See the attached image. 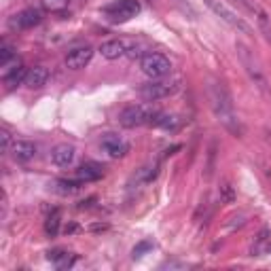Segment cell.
Segmentation results:
<instances>
[{"label": "cell", "instance_id": "cell-1", "mask_svg": "<svg viewBox=\"0 0 271 271\" xmlns=\"http://www.w3.org/2000/svg\"><path fill=\"white\" fill-rule=\"evenodd\" d=\"M208 97H210V106H212L216 119L225 125V129H229V132L235 134V136H242L244 127H242V121L235 115L233 97H231L229 89L225 87V83L212 79L208 83Z\"/></svg>", "mask_w": 271, "mask_h": 271}, {"label": "cell", "instance_id": "cell-2", "mask_svg": "<svg viewBox=\"0 0 271 271\" xmlns=\"http://www.w3.org/2000/svg\"><path fill=\"white\" fill-rule=\"evenodd\" d=\"M235 49H237V56H240V62L246 70V74L250 77V81L254 83V87L261 91L265 97H271V87H269V81L265 77V70L261 66V62L254 56V51L244 45V42H235Z\"/></svg>", "mask_w": 271, "mask_h": 271}, {"label": "cell", "instance_id": "cell-3", "mask_svg": "<svg viewBox=\"0 0 271 271\" xmlns=\"http://www.w3.org/2000/svg\"><path fill=\"white\" fill-rule=\"evenodd\" d=\"M203 3L208 5V9L212 11L216 17H221L227 26H231L233 30L242 32V34H246V36H252V34H254V32H252V26L248 24V21H246L240 13H237L233 7L227 5V0H203Z\"/></svg>", "mask_w": 271, "mask_h": 271}, {"label": "cell", "instance_id": "cell-4", "mask_svg": "<svg viewBox=\"0 0 271 271\" xmlns=\"http://www.w3.org/2000/svg\"><path fill=\"white\" fill-rule=\"evenodd\" d=\"M157 115H159V111L153 108L150 104H132V106H125L121 111V115H119V123L127 129L153 125Z\"/></svg>", "mask_w": 271, "mask_h": 271}, {"label": "cell", "instance_id": "cell-5", "mask_svg": "<svg viewBox=\"0 0 271 271\" xmlns=\"http://www.w3.org/2000/svg\"><path fill=\"white\" fill-rule=\"evenodd\" d=\"M180 89V81L178 79H172L168 81L166 77L164 79H150V83L142 85L138 89V93L144 97L146 102H157V100H164V97L176 93Z\"/></svg>", "mask_w": 271, "mask_h": 271}, {"label": "cell", "instance_id": "cell-6", "mask_svg": "<svg viewBox=\"0 0 271 271\" xmlns=\"http://www.w3.org/2000/svg\"><path fill=\"white\" fill-rule=\"evenodd\" d=\"M140 70H142V74H146L148 79H164L172 72V62L166 56H161V53L148 51L142 56V60H140Z\"/></svg>", "mask_w": 271, "mask_h": 271}, {"label": "cell", "instance_id": "cell-7", "mask_svg": "<svg viewBox=\"0 0 271 271\" xmlns=\"http://www.w3.org/2000/svg\"><path fill=\"white\" fill-rule=\"evenodd\" d=\"M140 13L138 0H115L113 5L104 7V15L111 24H125V21L134 19Z\"/></svg>", "mask_w": 271, "mask_h": 271}, {"label": "cell", "instance_id": "cell-8", "mask_svg": "<svg viewBox=\"0 0 271 271\" xmlns=\"http://www.w3.org/2000/svg\"><path fill=\"white\" fill-rule=\"evenodd\" d=\"M233 5H240V7H244L250 15H254L258 28H261V32L265 34V38L271 42V17H269V13H267L265 9L258 5L256 0H233Z\"/></svg>", "mask_w": 271, "mask_h": 271}, {"label": "cell", "instance_id": "cell-9", "mask_svg": "<svg viewBox=\"0 0 271 271\" xmlns=\"http://www.w3.org/2000/svg\"><path fill=\"white\" fill-rule=\"evenodd\" d=\"M40 19H42V15H40L38 9H24L21 13H17V15L11 17L9 26L13 28V30H30V28L38 26Z\"/></svg>", "mask_w": 271, "mask_h": 271}, {"label": "cell", "instance_id": "cell-10", "mask_svg": "<svg viewBox=\"0 0 271 271\" xmlns=\"http://www.w3.org/2000/svg\"><path fill=\"white\" fill-rule=\"evenodd\" d=\"M129 47H132V42L125 40V38H111L100 45V53L102 58L106 60H119V58H125Z\"/></svg>", "mask_w": 271, "mask_h": 271}, {"label": "cell", "instance_id": "cell-11", "mask_svg": "<svg viewBox=\"0 0 271 271\" xmlns=\"http://www.w3.org/2000/svg\"><path fill=\"white\" fill-rule=\"evenodd\" d=\"M102 148H104L113 159L125 157V155L129 153V144H127L119 134H104V136H102Z\"/></svg>", "mask_w": 271, "mask_h": 271}, {"label": "cell", "instance_id": "cell-12", "mask_svg": "<svg viewBox=\"0 0 271 271\" xmlns=\"http://www.w3.org/2000/svg\"><path fill=\"white\" fill-rule=\"evenodd\" d=\"M91 58H93V49L91 47H77L66 56V68L81 70L91 62Z\"/></svg>", "mask_w": 271, "mask_h": 271}, {"label": "cell", "instance_id": "cell-13", "mask_svg": "<svg viewBox=\"0 0 271 271\" xmlns=\"http://www.w3.org/2000/svg\"><path fill=\"white\" fill-rule=\"evenodd\" d=\"M74 155H77V150H74L72 144H58L51 150V161L58 168H68V166H72Z\"/></svg>", "mask_w": 271, "mask_h": 271}, {"label": "cell", "instance_id": "cell-14", "mask_svg": "<svg viewBox=\"0 0 271 271\" xmlns=\"http://www.w3.org/2000/svg\"><path fill=\"white\" fill-rule=\"evenodd\" d=\"M11 155H13L15 161H30L36 155V144L30 142V140H17L11 146Z\"/></svg>", "mask_w": 271, "mask_h": 271}, {"label": "cell", "instance_id": "cell-15", "mask_svg": "<svg viewBox=\"0 0 271 271\" xmlns=\"http://www.w3.org/2000/svg\"><path fill=\"white\" fill-rule=\"evenodd\" d=\"M47 81H49V70L45 66H34V68L28 70L24 85H26V87H30V89H40Z\"/></svg>", "mask_w": 271, "mask_h": 271}, {"label": "cell", "instance_id": "cell-16", "mask_svg": "<svg viewBox=\"0 0 271 271\" xmlns=\"http://www.w3.org/2000/svg\"><path fill=\"white\" fill-rule=\"evenodd\" d=\"M250 254L252 256H263V254H271V229H265L256 235V240L250 248Z\"/></svg>", "mask_w": 271, "mask_h": 271}, {"label": "cell", "instance_id": "cell-17", "mask_svg": "<svg viewBox=\"0 0 271 271\" xmlns=\"http://www.w3.org/2000/svg\"><path fill=\"white\" fill-rule=\"evenodd\" d=\"M104 176V168L100 164H83L77 170V178L83 182H93V180H100Z\"/></svg>", "mask_w": 271, "mask_h": 271}, {"label": "cell", "instance_id": "cell-18", "mask_svg": "<svg viewBox=\"0 0 271 271\" xmlns=\"http://www.w3.org/2000/svg\"><path fill=\"white\" fill-rule=\"evenodd\" d=\"M155 127H161V129H168V132H176V129L182 125V119L178 115H168V113H159L157 119H155Z\"/></svg>", "mask_w": 271, "mask_h": 271}, {"label": "cell", "instance_id": "cell-19", "mask_svg": "<svg viewBox=\"0 0 271 271\" xmlns=\"http://www.w3.org/2000/svg\"><path fill=\"white\" fill-rule=\"evenodd\" d=\"M26 74H28V70L24 66H15V68H11L9 72H5V85H7V89H15L17 85L26 83Z\"/></svg>", "mask_w": 271, "mask_h": 271}, {"label": "cell", "instance_id": "cell-20", "mask_svg": "<svg viewBox=\"0 0 271 271\" xmlns=\"http://www.w3.org/2000/svg\"><path fill=\"white\" fill-rule=\"evenodd\" d=\"M60 225H62V212L56 208V210H51L49 216H47V221H45V233L49 237H56L60 233Z\"/></svg>", "mask_w": 271, "mask_h": 271}, {"label": "cell", "instance_id": "cell-21", "mask_svg": "<svg viewBox=\"0 0 271 271\" xmlns=\"http://www.w3.org/2000/svg\"><path fill=\"white\" fill-rule=\"evenodd\" d=\"M56 191L62 195H72L83 187V180H56Z\"/></svg>", "mask_w": 271, "mask_h": 271}, {"label": "cell", "instance_id": "cell-22", "mask_svg": "<svg viewBox=\"0 0 271 271\" xmlns=\"http://www.w3.org/2000/svg\"><path fill=\"white\" fill-rule=\"evenodd\" d=\"M219 197H221V201L223 203H233L235 201V189L231 187V182L229 180H223L221 182V187H219Z\"/></svg>", "mask_w": 271, "mask_h": 271}, {"label": "cell", "instance_id": "cell-23", "mask_svg": "<svg viewBox=\"0 0 271 271\" xmlns=\"http://www.w3.org/2000/svg\"><path fill=\"white\" fill-rule=\"evenodd\" d=\"M40 5L49 13H62L64 9L68 7V0H40Z\"/></svg>", "mask_w": 271, "mask_h": 271}, {"label": "cell", "instance_id": "cell-24", "mask_svg": "<svg viewBox=\"0 0 271 271\" xmlns=\"http://www.w3.org/2000/svg\"><path fill=\"white\" fill-rule=\"evenodd\" d=\"M15 58V49L11 47V45H7V42H3V47H0V66L3 68H7L9 66V62Z\"/></svg>", "mask_w": 271, "mask_h": 271}, {"label": "cell", "instance_id": "cell-25", "mask_svg": "<svg viewBox=\"0 0 271 271\" xmlns=\"http://www.w3.org/2000/svg\"><path fill=\"white\" fill-rule=\"evenodd\" d=\"M148 250H153V242H148V240H146V242H140V244H136V246H134L132 256H134V258H142Z\"/></svg>", "mask_w": 271, "mask_h": 271}, {"label": "cell", "instance_id": "cell-26", "mask_svg": "<svg viewBox=\"0 0 271 271\" xmlns=\"http://www.w3.org/2000/svg\"><path fill=\"white\" fill-rule=\"evenodd\" d=\"M74 261H77V256H72V254H68V252H64L53 265H56L58 269H70V267L74 265Z\"/></svg>", "mask_w": 271, "mask_h": 271}, {"label": "cell", "instance_id": "cell-27", "mask_svg": "<svg viewBox=\"0 0 271 271\" xmlns=\"http://www.w3.org/2000/svg\"><path fill=\"white\" fill-rule=\"evenodd\" d=\"M214 157H216V142H212V146H210L208 168H205V178H212V172H214Z\"/></svg>", "mask_w": 271, "mask_h": 271}, {"label": "cell", "instance_id": "cell-28", "mask_svg": "<svg viewBox=\"0 0 271 271\" xmlns=\"http://www.w3.org/2000/svg\"><path fill=\"white\" fill-rule=\"evenodd\" d=\"M244 219H246V214H240V216H231V219H229L231 223H227V225H225V229H235V227H242V225L246 223Z\"/></svg>", "mask_w": 271, "mask_h": 271}, {"label": "cell", "instance_id": "cell-29", "mask_svg": "<svg viewBox=\"0 0 271 271\" xmlns=\"http://www.w3.org/2000/svg\"><path fill=\"white\" fill-rule=\"evenodd\" d=\"M0 138H3V150L5 153H11V146H13V142H11V134L7 132V129H3V132H0Z\"/></svg>", "mask_w": 271, "mask_h": 271}]
</instances>
